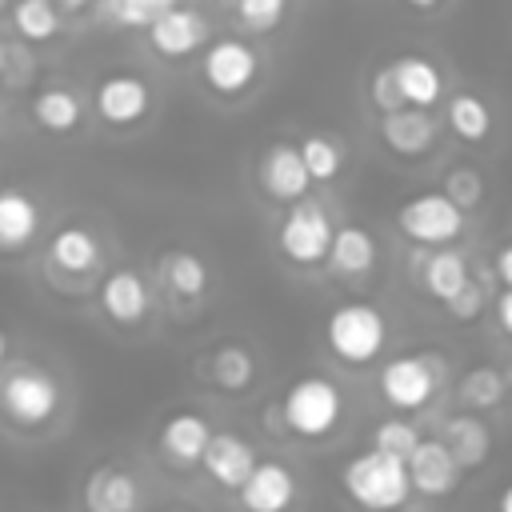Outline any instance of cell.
<instances>
[{
	"label": "cell",
	"instance_id": "obj_6",
	"mask_svg": "<svg viewBox=\"0 0 512 512\" xmlns=\"http://www.w3.org/2000/svg\"><path fill=\"white\" fill-rule=\"evenodd\" d=\"M332 216L320 200H296L280 228H276V248L288 264L296 268H320L328 260V244H332Z\"/></svg>",
	"mask_w": 512,
	"mask_h": 512
},
{
	"label": "cell",
	"instance_id": "obj_30",
	"mask_svg": "<svg viewBox=\"0 0 512 512\" xmlns=\"http://www.w3.org/2000/svg\"><path fill=\"white\" fill-rule=\"evenodd\" d=\"M296 152H300V164H304V172H308L312 184H328V180H336L340 168H344V148H340V140H332V136H324V132H308V136L296 144Z\"/></svg>",
	"mask_w": 512,
	"mask_h": 512
},
{
	"label": "cell",
	"instance_id": "obj_4",
	"mask_svg": "<svg viewBox=\"0 0 512 512\" xmlns=\"http://www.w3.org/2000/svg\"><path fill=\"white\" fill-rule=\"evenodd\" d=\"M384 344H388V320L372 304H360V300L336 304L328 312V320H324V348L340 364H348V368L376 364L380 352H384Z\"/></svg>",
	"mask_w": 512,
	"mask_h": 512
},
{
	"label": "cell",
	"instance_id": "obj_42",
	"mask_svg": "<svg viewBox=\"0 0 512 512\" xmlns=\"http://www.w3.org/2000/svg\"><path fill=\"white\" fill-rule=\"evenodd\" d=\"M8 348H12V336L8 328H0V364H8Z\"/></svg>",
	"mask_w": 512,
	"mask_h": 512
},
{
	"label": "cell",
	"instance_id": "obj_29",
	"mask_svg": "<svg viewBox=\"0 0 512 512\" xmlns=\"http://www.w3.org/2000/svg\"><path fill=\"white\" fill-rule=\"evenodd\" d=\"M444 116H448V128H452L460 140H468V144H480V140L492 132V108H488V100H480L476 92H456V96H448Z\"/></svg>",
	"mask_w": 512,
	"mask_h": 512
},
{
	"label": "cell",
	"instance_id": "obj_20",
	"mask_svg": "<svg viewBox=\"0 0 512 512\" xmlns=\"http://www.w3.org/2000/svg\"><path fill=\"white\" fill-rule=\"evenodd\" d=\"M48 264L72 276H88L100 268V240L88 224H64L48 240Z\"/></svg>",
	"mask_w": 512,
	"mask_h": 512
},
{
	"label": "cell",
	"instance_id": "obj_14",
	"mask_svg": "<svg viewBox=\"0 0 512 512\" xmlns=\"http://www.w3.org/2000/svg\"><path fill=\"white\" fill-rule=\"evenodd\" d=\"M236 492L244 512H288L296 504V476L280 460H256V468Z\"/></svg>",
	"mask_w": 512,
	"mask_h": 512
},
{
	"label": "cell",
	"instance_id": "obj_43",
	"mask_svg": "<svg viewBox=\"0 0 512 512\" xmlns=\"http://www.w3.org/2000/svg\"><path fill=\"white\" fill-rule=\"evenodd\" d=\"M404 4H408V8H416V12H432L440 0H404Z\"/></svg>",
	"mask_w": 512,
	"mask_h": 512
},
{
	"label": "cell",
	"instance_id": "obj_35",
	"mask_svg": "<svg viewBox=\"0 0 512 512\" xmlns=\"http://www.w3.org/2000/svg\"><path fill=\"white\" fill-rule=\"evenodd\" d=\"M232 12L248 32H272L284 20L288 0H232Z\"/></svg>",
	"mask_w": 512,
	"mask_h": 512
},
{
	"label": "cell",
	"instance_id": "obj_13",
	"mask_svg": "<svg viewBox=\"0 0 512 512\" xmlns=\"http://www.w3.org/2000/svg\"><path fill=\"white\" fill-rule=\"evenodd\" d=\"M84 512H140V480L120 464H96L80 488Z\"/></svg>",
	"mask_w": 512,
	"mask_h": 512
},
{
	"label": "cell",
	"instance_id": "obj_34",
	"mask_svg": "<svg viewBox=\"0 0 512 512\" xmlns=\"http://www.w3.org/2000/svg\"><path fill=\"white\" fill-rule=\"evenodd\" d=\"M440 192H444L460 212H468V208H476V204L484 200V176H480V168L456 164V168H448V180H444Z\"/></svg>",
	"mask_w": 512,
	"mask_h": 512
},
{
	"label": "cell",
	"instance_id": "obj_21",
	"mask_svg": "<svg viewBox=\"0 0 512 512\" xmlns=\"http://www.w3.org/2000/svg\"><path fill=\"white\" fill-rule=\"evenodd\" d=\"M40 232V204L24 188H0V252H20Z\"/></svg>",
	"mask_w": 512,
	"mask_h": 512
},
{
	"label": "cell",
	"instance_id": "obj_23",
	"mask_svg": "<svg viewBox=\"0 0 512 512\" xmlns=\"http://www.w3.org/2000/svg\"><path fill=\"white\" fill-rule=\"evenodd\" d=\"M412 268H420V284H424V292L432 296V300H440V304H448L468 280H472V272H468V260L456 252V248H432L428 256H412Z\"/></svg>",
	"mask_w": 512,
	"mask_h": 512
},
{
	"label": "cell",
	"instance_id": "obj_17",
	"mask_svg": "<svg viewBox=\"0 0 512 512\" xmlns=\"http://www.w3.org/2000/svg\"><path fill=\"white\" fill-rule=\"evenodd\" d=\"M388 68H392V80H396V92H400L404 108L428 112L444 100V72L428 56H396Z\"/></svg>",
	"mask_w": 512,
	"mask_h": 512
},
{
	"label": "cell",
	"instance_id": "obj_7",
	"mask_svg": "<svg viewBox=\"0 0 512 512\" xmlns=\"http://www.w3.org/2000/svg\"><path fill=\"white\" fill-rule=\"evenodd\" d=\"M464 216L444 192H420V196H408L400 208H396V228L420 244V248H448V240H456L464 232Z\"/></svg>",
	"mask_w": 512,
	"mask_h": 512
},
{
	"label": "cell",
	"instance_id": "obj_10",
	"mask_svg": "<svg viewBox=\"0 0 512 512\" xmlns=\"http://www.w3.org/2000/svg\"><path fill=\"white\" fill-rule=\"evenodd\" d=\"M144 32H148V44H152L156 56H164V60H184V56H192L196 48H204V40H208V16L196 12V8L172 4V8L160 12Z\"/></svg>",
	"mask_w": 512,
	"mask_h": 512
},
{
	"label": "cell",
	"instance_id": "obj_40",
	"mask_svg": "<svg viewBox=\"0 0 512 512\" xmlns=\"http://www.w3.org/2000/svg\"><path fill=\"white\" fill-rule=\"evenodd\" d=\"M492 276H496V288H508L512 284V252L500 244L496 256H492Z\"/></svg>",
	"mask_w": 512,
	"mask_h": 512
},
{
	"label": "cell",
	"instance_id": "obj_33",
	"mask_svg": "<svg viewBox=\"0 0 512 512\" xmlns=\"http://www.w3.org/2000/svg\"><path fill=\"white\" fill-rule=\"evenodd\" d=\"M416 440H420V432H416V424L404 420V416L380 420V424L372 428V448H376V452H388V456H396V460H404V456L416 448Z\"/></svg>",
	"mask_w": 512,
	"mask_h": 512
},
{
	"label": "cell",
	"instance_id": "obj_44",
	"mask_svg": "<svg viewBox=\"0 0 512 512\" xmlns=\"http://www.w3.org/2000/svg\"><path fill=\"white\" fill-rule=\"evenodd\" d=\"M4 64H8V40H0V72H4Z\"/></svg>",
	"mask_w": 512,
	"mask_h": 512
},
{
	"label": "cell",
	"instance_id": "obj_5",
	"mask_svg": "<svg viewBox=\"0 0 512 512\" xmlns=\"http://www.w3.org/2000/svg\"><path fill=\"white\" fill-rule=\"evenodd\" d=\"M444 384V356L440 352H404L384 360L380 368V396L396 412H420Z\"/></svg>",
	"mask_w": 512,
	"mask_h": 512
},
{
	"label": "cell",
	"instance_id": "obj_26",
	"mask_svg": "<svg viewBox=\"0 0 512 512\" xmlns=\"http://www.w3.org/2000/svg\"><path fill=\"white\" fill-rule=\"evenodd\" d=\"M32 120H36V128L48 132V136H68V132L80 128L84 104H80V96H76L72 88L48 84V88H40V92L32 96Z\"/></svg>",
	"mask_w": 512,
	"mask_h": 512
},
{
	"label": "cell",
	"instance_id": "obj_25",
	"mask_svg": "<svg viewBox=\"0 0 512 512\" xmlns=\"http://www.w3.org/2000/svg\"><path fill=\"white\" fill-rule=\"evenodd\" d=\"M376 256H380L376 236L364 224H340V228H332V244H328L324 264H332L340 276H364L376 268Z\"/></svg>",
	"mask_w": 512,
	"mask_h": 512
},
{
	"label": "cell",
	"instance_id": "obj_32",
	"mask_svg": "<svg viewBox=\"0 0 512 512\" xmlns=\"http://www.w3.org/2000/svg\"><path fill=\"white\" fill-rule=\"evenodd\" d=\"M172 4L180 0H100V12L108 24H120V28H148L160 12H168Z\"/></svg>",
	"mask_w": 512,
	"mask_h": 512
},
{
	"label": "cell",
	"instance_id": "obj_22",
	"mask_svg": "<svg viewBox=\"0 0 512 512\" xmlns=\"http://www.w3.org/2000/svg\"><path fill=\"white\" fill-rule=\"evenodd\" d=\"M156 280H160L164 292L176 296V300H200V296L208 292L212 272H208V264H204L196 252L172 248V252H164V256L156 260Z\"/></svg>",
	"mask_w": 512,
	"mask_h": 512
},
{
	"label": "cell",
	"instance_id": "obj_12",
	"mask_svg": "<svg viewBox=\"0 0 512 512\" xmlns=\"http://www.w3.org/2000/svg\"><path fill=\"white\" fill-rule=\"evenodd\" d=\"M96 304L100 312L120 324V328H136L148 312H152V292H148V280L136 272V268H116L100 280V292H96Z\"/></svg>",
	"mask_w": 512,
	"mask_h": 512
},
{
	"label": "cell",
	"instance_id": "obj_11",
	"mask_svg": "<svg viewBox=\"0 0 512 512\" xmlns=\"http://www.w3.org/2000/svg\"><path fill=\"white\" fill-rule=\"evenodd\" d=\"M256 184H260V192H264L268 200H276V204H296V200H304V192L312 188V180H308V172H304V164H300L296 144H288V140L268 144L264 156H260V164H256Z\"/></svg>",
	"mask_w": 512,
	"mask_h": 512
},
{
	"label": "cell",
	"instance_id": "obj_1",
	"mask_svg": "<svg viewBox=\"0 0 512 512\" xmlns=\"http://www.w3.org/2000/svg\"><path fill=\"white\" fill-rule=\"evenodd\" d=\"M64 412V384L32 360L0 364V416L20 432H44Z\"/></svg>",
	"mask_w": 512,
	"mask_h": 512
},
{
	"label": "cell",
	"instance_id": "obj_37",
	"mask_svg": "<svg viewBox=\"0 0 512 512\" xmlns=\"http://www.w3.org/2000/svg\"><path fill=\"white\" fill-rule=\"evenodd\" d=\"M32 72H36V56H32V48L8 40V64H4L0 80H4L8 88H24V84L32 80Z\"/></svg>",
	"mask_w": 512,
	"mask_h": 512
},
{
	"label": "cell",
	"instance_id": "obj_16",
	"mask_svg": "<svg viewBox=\"0 0 512 512\" xmlns=\"http://www.w3.org/2000/svg\"><path fill=\"white\" fill-rule=\"evenodd\" d=\"M404 472H408V488L420 496H448L460 484V468L448 456V448L440 440H424V436L404 456Z\"/></svg>",
	"mask_w": 512,
	"mask_h": 512
},
{
	"label": "cell",
	"instance_id": "obj_15",
	"mask_svg": "<svg viewBox=\"0 0 512 512\" xmlns=\"http://www.w3.org/2000/svg\"><path fill=\"white\" fill-rule=\"evenodd\" d=\"M196 464L204 468V476H208L212 484H220V488H240V484L248 480V472L256 468V448H252L244 436H236V432H212Z\"/></svg>",
	"mask_w": 512,
	"mask_h": 512
},
{
	"label": "cell",
	"instance_id": "obj_28",
	"mask_svg": "<svg viewBox=\"0 0 512 512\" xmlns=\"http://www.w3.org/2000/svg\"><path fill=\"white\" fill-rule=\"evenodd\" d=\"M8 20H12V32L20 36V44H48L64 28V16L56 12L52 0H12Z\"/></svg>",
	"mask_w": 512,
	"mask_h": 512
},
{
	"label": "cell",
	"instance_id": "obj_9",
	"mask_svg": "<svg viewBox=\"0 0 512 512\" xmlns=\"http://www.w3.org/2000/svg\"><path fill=\"white\" fill-rule=\"evenodd\" d=\"M92 104L108 128H132L152 112V88L136 72H112L96 84Z\"/></svg>",
	"mask_w": 512,
	"mask_h": 512
},
{
	"label": "cell",
	"instance_id": "obj_3",
	"mask_svg": "<svg viewBox=\"0 0 512 512\" xmlns=\"http://www.w3.org/2000/svg\"><path fill=\"white\" fill-rule=\"evenodd\" d=\"M340 484H344L348 500L364 512H400L412 500L404 460H396L388 452H376V448L352 456L340 468Z\"/></svg>",
	"mask_w": 512,
	"mask_h": 512
},
{
	"label": "cell",
	"instance_id": "obj_24",
	"mask_svg": "<svg viewBox=\"0 0 512 512\" xmlns=\"http://www.w3.org/2000/svg\"><path fill=\"white\" fill-rule=\"evenodd\" d=\"M440 444L448 448V456L456 460V468L468 472V468H480L488 460V452H492V428L480 416L460 412V416H448L444 420V440Z\"/></svg>",
	"mask_w": 512,
	"mask_h": 512
},
{
	"label": "cell",
	"instance_id": "obj_46",
	"mask_svg": "<svg viewBox=\"0 0 512 512\" xmlns=\"http://www.w3.org/2000/svg\"><path fill=\"white\" fill-rule=\"evenodd\" d=\"M8 4H12V0H0V12H8Z\"/></svg>",
	"mask_w": 512,
	"mask_h": 512
},
{
	"label": "cell",
	"instance_id": "obj_38",
	"mask_svg": "<svg viewBox=\"0 0 512 512\" xmlns=\"http://www.w3.org/2000/svg\"><path fill=\"white\" fill-rule=\"evenodd\" d=\"M444 308H448V316H452V320H476V316H480V308H484V292H480V284H472V280H468V284H464V288H460Z\"/></svg>",
	"mask_w": 512,
	"mask_h": 512
},
{
	"label": "cell",
	"instance_id": "obj_2",
	"mask_svg": "<svg viewBox=\"0 0 512 512\" xmlns=\"http://www.w3.org/2000/svg\"><path fill=\"white\" fill-rule=\"evenodd\" d=\"M280 428L300 436V440H324L344 424V392L332 376L308 372L296 384H288V392L276 404Z\"/></svg>",
	"mask_w": 512,
	"mask_h": 512
},
{
	"label": "cell",
	"instance_id": "obj_45",
	"mask_svg": "<svg viewBox=\"0 0 512 512\" xmlns=\"http://www.w3.org/2000/svg\"><path fill=\"white\" fill-rule=\"evenodd\" d=\"M496 512H508V492H500V500H496Z\"/></svg>",
	"mask_w": 512,
	"mask_h": 512
},
{
	"label": "cell",
	"instance_id": "obj_41",
	"mask_svg": "<svg viewBox=\"0 0 512 512\" xmlns=\"http://www.w3.org/2000/svg\"><path fill=\"white\" fill-rule=\"evenodd\" d=\"M52 4H56V12H60V16H76V12H84L92 0H52Z\"/></svg>",
	"mask_w": 512,
	"mask_h": 512
},
{
	"label": "cell",
	"instance_id": "obj_27",
	"mask_svg": "<svg viewBox=\"0 0 512 512\" xmlns=\"http://www.w3.org/2000/svg\"><path fill=\"white\" fill-rule=\"evenodd\" d=\"M204 368H208V380H212L220 392H248L252 380H256V356H252L244 344H236V340L216 344Z\"/></svg>",
	"mask_w": 512,
	"mask_h": 512
},
{
	"label": "cell",
	"instance_id": "obj_36",
	"mask_svg": "<svg viewBox=\"0 0 512 512\" xmlns=\"http://www.w3.org/2000/svg\"><path fill=\"white\" fill-rule=\"evenodd\" d=\"M368 100H372V108H376L380 116L404 108V100H400V92H396V80H392V68H388V64H380V68L372 72V80H368Z\"/></svg>",
	"mask_w": 512,
	"mask_h": 512
},
{
	"label": "cell",
	"instance_id": "obj_8",
	"mask_svg": "<svg viewBox=\"0 0 512 512\" xmlns=\"http://www.w3.org/2000/svg\"><path fill=\"white\" fill-rule=\"evenodd\" d=\"M260 76V56L252 44L236 40V36H224V40H212L200 56V80L216 92V96H240L256 84Z\"/></svg>",
	"mask_w": 512,
	"mask_h": 512
},
{
	"label": "cell",
	"instance_id": "obj_39",
	"mask_svg": "<svg viewBox=\"0 0 512 512\" xmlns=\"http://www.w3.org/2000/svg\"><path fill=\"white\" fill-rule=\"evenodd\" d=\"M492 312H496V328L500 332H512V288H496Z\"/></svg>",
	"mask_w": 512,
	"mask_h": 512
},
{
	"label": "cell",
	"instance_id": "obj_31",
	"mask_svg": "<svg viewBox=\"0 0 512 512\" xmlns=\"http://www.w3.org/2000/svg\"><path fill=\"white\" fill-rule=\"evenodd\" d=\"M504 388H508L504 372H500L496 364H480V368H468V372L460 376L456 396H460L464 408L484 412V408H496V404L504 400Z\"/></svg>",
	"mask_w": 512,
	"mask_h": 512
},
{
	"label": "cell",
	"instance_id": "obj_18",
	"mask_svg": "<svg viewBox=\"0 0 512 512\" xmlns=\"http://www.w3.org/2000/svg\"><path fill=\"white\" fill-rule=\"evenodd\" d=\"M380 140L396 156H424L436 144V120L420 108H396L380 116Z\"/></svg>",
	"mask_w": 512,
	"mask_h": 512
},
{
	"label": "cell",
	"instance_id": "obj_19",
	"mask_svg": "<svg viewBox=\"0 0 512 512\" xmlns=\"http://www.w3.org/2000/svg\"><path fill=\"white\" fill-rule=\"evenodd\" d=\"M208 436H212V424L200 412H172L160 424V456L172 468H192L200 460Z\"/></svg>",
	"mask_w": 512,
	"mask_h": 512
}]
</instances>
